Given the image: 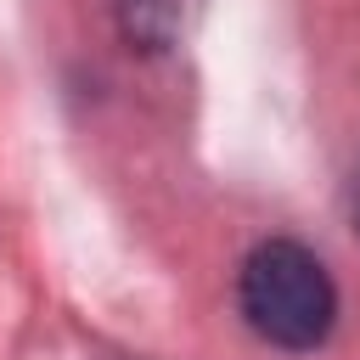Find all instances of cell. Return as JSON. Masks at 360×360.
Wrapping results in <instances>:
<instances>
[{
    "instance_id": "cell-1",
    "label": "cell",
    "mask_w": 360,
    "mask_h": 360,
    "mask_svg": "<svg viewBox=\"0 0 360 360\" xmlns=\"http://www.w3.org/2000/svg\"><path fill=\"white\" fill-rule=\"evenodd\" d=\"M236 309L270 349L309 354L338 326V281L321 253L292 236H270L236 270Z\"/></svg>"
},
{
    "instance_id": "cell-2",
    "label": "cell",
    "mask_w": 360,
    "mask_h": 360,
    "mask_svg": "<svg viewBox=\"0 0 360 360\" xmlns=\"http://www.w3.org/2000/svg\"><path fill=\"white\" fill-rule=\"evenodd\" d=\"M118 11H124L129 39H141V45H163V39L174 34L180 0H118Z\"/></svg>"
},
{
    "instance_id": "cell-3",
    "label": "cell",
    "mask_w": 360,
    "mask_h": 360,
    "mask_svg": "<svg viewBox=\"0 0 360 360\" xmlns=\"http://www.w3.org/2000/svg\"><path fill=\"white\" fill-rule=\"evenodd\" d=\"M343 208H349V225L360 231V163L349 169V186H343Z\"/></svg>"
}]
</instances>
